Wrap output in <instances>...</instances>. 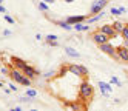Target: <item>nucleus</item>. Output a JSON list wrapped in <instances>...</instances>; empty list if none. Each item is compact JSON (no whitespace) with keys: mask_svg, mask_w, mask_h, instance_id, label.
Instances as JSON below:
<instances>
[{"mask_svg":"<svg viewBox=\"0 0 128 111\" xmlns=\"http://www.w3.org/2000/svg\"><path fill=\"white\" fill-rule=\"evenodd\" d=\"M116 51L119 56V60L128 62V46H119V48H116Z\"/></svg>","mask_w":128,"mask_h":111,"instance_id":"obj_8","label":"nucleus"},{"mask_svg":"<svg viewBox=\"0 0 128 111\" xmlns=\"http://www.w3.org/2000/svg\"><path fill=\"white\" fill-rule=\"evenodd\" d=\"M26 96H28V97H36V96H37V90L30 88L28 91H26Z\"/></svg>","mask_w":128,"mask_h":111,"instance_id":"obj_18","label":"nucleus"},{"mask_svg":"<svg viewBox=\"0 0 128 111\" xmlns=\"http://www.w3.org/2000/svg\"><path fill=\"white\" fill-rule=\"evenodd\" d=\"M0 12H3V14H6V8L2 5V3H0Z\"/></svg>","mask_w":128,"mask_h":111,"instance_id":"obj_24","label":"nucleus"},{"mask_svg":"<svg viewBox=\"0 0 128 111\" xmlns=\"http://www.w3.org/2000/svg\"><path fill=\"white\" fill-rule=\"evenodd\" d=\"M65 2H66V3H71V2H74V0H65Z\"/></svg>","mask_w":128,"mask_h":111,"instance_id":"obj_29","label":"nucleus"},{"mask_svg":"<svg viewBox=\"0 0 128 111\" xmlns=\"http://www.w3.org/2000/svg\"><path fill=\"white\" fill-rule=\"evenodd\" d=\"M2 2H3V0H0V3H2Z\"/></svg>","mask_w":128,"mask_h":111,"instance_id":"obj_30","label":"nucleus"},{"mask_svg":"<svg viewBox=\"0 0 128 111\" xmlns=\"http://www.w3.org/2000/svg\"><path fill=\"white\" fill-rule=\"evenodd\" d=\"M42 2H46V3H54V0H42Z\"/></svg>","mask_w":128,"mask_h":111,"instance_id":"obj_28","label":"nucleus"},{"mask_svg":"<svg viewBox=\"0 0 128 111\" xmlns=\"http://www.w3.org/2000/svg\"><path fill=\"white\" fill-rule=\"evenodd\" d=\"M124 26H125V25H124L122 22H114V23H113V28L116 30V32H122Z\"/></svg>","mask_w":128,"mask_h":111,"instance_id":"obj_15","label":"nucleus"},{"mask_svg":"<svg viewBox=\"0 0 128 111\" xmlns=\"http://www.w3.org/2000/svg\"><path fill=\"white\" fill-rule=\"evenodd\" d=\"M74 30L76 31H86L88 30V25H84V22H82V23H76L74 25Z\"/></svg>","mask_w":128,"mask_h":111,"instance_id":"obj_16","label":"nucleus"},{"mask_svg":"<svg viewBox=\"0 0 128 111\" xmlns=\"http://www.w3.org/2000/svg\"><path fill=\"white\" fill-rule=\"evenodd\" d=\"M68 71L76 74L79 77H88V68L84 66V65H68Z\"/></svg>","mask_w":128,"mask_h":111,"instance_id":"obj_2","label":"nucleus"},{"mask_svg":"<svg viewBox=\"0 0 128 111\" xmlns=\"http://www.w3.org/2000/svg\"><path fill=\"white\" fill-rule=\"evenodd\" d=\"M10 88H11L12 91H17V86H16V85H12V83H10Z\"/></svg>","mask_w":128,"mask_h":111,"instance_id":"obj_27","label":"nucleus"},{"mask_svg":"<svg viewBox=\"0 0 128 111\" xmlns=\"http://www.w3.org/2000/svg\"><path fill=\"white\" fill-rule=\"evenodd\" d=\"M65 52L70 56V57H80L79 51H76L74 48H71V46H65Z\"/></svg>","mask_w":128,"mask_h":111,"instance_id":"obj_14","label":"nucleus"},{"mask_svg":"<svg viewBox=\"0 0 128 111\" xmlns=\"http://www.w3.org/2000/svg\"><path fill=\"white\" fill-rule=\"evenodd\" d=\"M5 20H6L8 23H16V20H14L11 16H8V14H5Z\"/></svg>","mask_w":128,"mask_h":111,"instance_id":"obj_23","label":"nucleus"},{"mask_svg":"<svg viewBox=\"0 0 128 111\" xmlns=\"http://www.w3.org/2000/svg\"><path fill=\"white\" fill-rule=\"evenodd\" d=\"M99 88H100V91H102V94H104V96H110V92H113L111 85H110V83L102 82V80H99Z\"/></svg>","mask_w":128,"mask_h":111,"instance_id":"obj_10","label":"nucleus"},{"mask_svg":"<svg viewBox=\"0 0 128 111\" xmlns=\"http://www.w3.org/2000/svg\"><path fill=\"white\" fill-rule=\"evenodd\" d=\"M0 86H3V85H2V83H0Z\"/></svg>","mask_w":128,"mask_h":111,"instance_id":"obj_31","label":"nucleus"},{"mask_svg":"<svg viewBox=\"0 0 128 111\" xmlns=\"http://www.w3.org/2000/svg\"><path fill=\"white\" fill-rule=\"evenodd\" d=\"M23 74H25L26 77H30V79L32 80V79H36V77H37L40 72H39L37 70H34L32 66H30V65H26V66L23 68Z\"/></svg>","mask_w":128,"mask_h":111,"instance_id":"obj_6","label":"nucleus"},{"mask_svg":"<svg viewBox=\"0 0 128 111\" xmlns=\"http://www.w3.org/2000/svg\"><path fill=\"white\" fill-rule=\"evenodd\" d=\"M39 9H40V11H48V5H46V2H42V0H40Z\"/></svg>","mask_w":128,"mask_h":111,"instance_id":"obj_19","label":"nucleus"},{"mask_svg":"<svg viewBox=\"0 0 128 111\" xmlns=\"http://www.w3.org/2000/svg\"><path fill=\"white\" fill-rule=\"evenodd\" d=\"M111 14H113V16H120L122 11H120L119 8H111Z\"/></svg>","mask_w":128,"mask_h":111,"instance_id":"obj_21","label":"nucleus"},{"mask_svg":"<svg viewBox=\"0 0 128 111\" xmlns=\"http://www.w3.org/2000/svg\"><path fill=\"white\" fill-rule=\"evenodd\" d=\"M86 16H72V17H68L66 18V22L70 25H76V23H82V22H85L86 20Z\"/></svg>","mask_w":128,"mask_h":111,"instance_id":"obj_11","label":"nucleus"},{"mask_svg":"<svg viewBox=\"0 0 128 111\" xmlns=\"http://www.w3.org/2000/svg\"><path fill=\"white\" fill-rule=\"evenodd\" d=\"M102 17H105V11H100V12L94 14L93 17H90V18H86V20H88V23H94V22H97L99 18H102Z\"/></svg>","mask_w":128,"mask_h":111,"instance_id":"obj_13","label":"nucleus"},{"mask_svg":"<svg viewBox=\"0 0 128 111\" xmlns=\"http://www.w3.org/2000/svg\"><path fill=\"white\" fill-rule=\"evenodd\" d=\"M93 40H94L97 45H100V43H106V42L110 40V37H108L106 34H104L102 31H100V32H96V34H93Z\"/></svg>","mask_w":128,"mask_h":111,"instance_id":"obj_7","label":"nucleus"},{"mask_svg":"<svg viewBox=\"0 0 128 111\" xmlns=\"http://www.w3.org/2000/svg\"><path fill=\"white\" fill-rule=\"evenodd\" d=\"M48 45L50 46H59V43H56V42H48Z\"/></svg>","mask_w":128,"mask_h":111,"instance_id":"obj_26","label":"nucleus"},{"mask_svg":"<svg viewBox=\"0 0 128 111\" xmlns=\"http://www.w3.org/2000/svg\"><path fill=\"white\" fill-rule=\"evenodd\" d=\"M3 36H6V37L11 36V31H10V30H5V31H3Z\"/></svg>","mask_w":128,"mask_h":111,"instance_id":"obj_25","label":"nucleus"},{"mask_svg":"<svg viewBox=\"0 0 128 111\" xmlns=\"http://www.w3.org/2000/svg\"><path fill=\"white\" fill-rule=\"evenodd\" d=\"M57 25L62 26L63 30H66V31H71V30H72V25H70L68 22H57Z\"/></svg>","mask_w":128,"mask_h":111,"instance_id":"obj_17","label":"nucleus"},{"mask_svg":"<svg viewBox=\"0 0 128 111\" xmlns=\"http://www.w3.org/2000/svg\"><path fill=\"white\" fill-rule=\"evenodd\" d=\"M110 82H111L113 85H117V86H120V85H122V83L119 82V79H117V77H111V80H110Z\"/></svg>","mask_w":128,"mask_h":111,"instance_id":"obj_22","label":"nucleus"},{"mask_svg":"<svg viewBox=\"0 0 128 111\" xmlns=\"http://www.w3.org/2000/svg\"><path fill=\"white\" fill-rule=\"evenodd\" d=\"M94 94V88L90 85L88 82H82L80 83V97L84 99H93Z\"/></svg>","mask_w":128,"mask_h":111,"instance_id":"obj_4","label":"nucleus"},{"mask_svg":"<svg viewBox=\"0 0 128 111\" xmlns=\"http://www.w3.org/2000/svg\"><path fill=\"white\" fill-rule=\"evenodd\" d=\"M106 3H108V0H96V2L91 5V8H90V16H94V14H97L100 11H104V8L106 6Z\"/></svg>","mask_w":128,"mask_h":111,"instance_id":"obj_5","label":"nucleus"},{"mask_svg":"<svg viewBox=\"0 0 128 111\" xmlns=\"http://www.w3.org/2000/svg\"><path fill=\"white\" fill-rule=\"evenodd\" d=\"M100 31H102L104 34H106L108 37H114L116 36V30L113 28V25H104L102 28H100Z\"/></svg>","mask_w":128,"mask_h":111,"instance_id":"obj_12","label":"nucleus"},{"mask_svg":"<svg viewBox=\"0 0 128 111\" xmlns=\"http://www.w3.org/2000/svg\"><path fill=\"white\" fill-rule=\"evenodd\" d=\"M46 42H57V36H54V34L46 36Z\"/></svg>","mask_w":128,"mask_h":111,"instance_id":"obj_20","label":"nucleus"},{"mask_svg":"<svg viewBox=\"0 0 128 111\" xmlns=\"http://www.w3.org/2000/svg\"><path fill=\"white\" fill-rule=\"evenodd\" d=\"M11 62H12V65H14V68L20 70V71H23V68L28 65L25 60H22V59H19V57H16V56H14V57H11Z\"/></svg>","mask_w":128,"mask_h":111,"instance_id":"obj_9","label":"nucleus"},{"mask_svg":"<svg viewBox=\"0 0 128 111\" xmlns=\"http://www.w3.org/2000/svg\"><path fill=\"white\" fill-rule=\"evenodd\" d=\"M10 77H11L12 80H16L17 83H20V85L31 86V79H30V77H26L25 74H23V71L17 70V68H12V70L10 71Z\"/></svg>","mask_w":128,"mask_h":111,"instance_id":"obj_1","label":"nucleus"},{"mask_svg":"<svg viewBox=\"0 0 128 111\" xmlns=\"http://www.w3.org/2000/svg\"><path fill=\"white\" fill-rule=\"evenodd\" d=\"M99 50L102 51V52H105V54H108L111 59H116V60H119V56H117V51L114 50V46L111 45V43H100L99 45Z\"/></svg>","mask_w":128,"mask_h":111,"instance_id":"obj_3","label":"nucleus"}]
</instances>
